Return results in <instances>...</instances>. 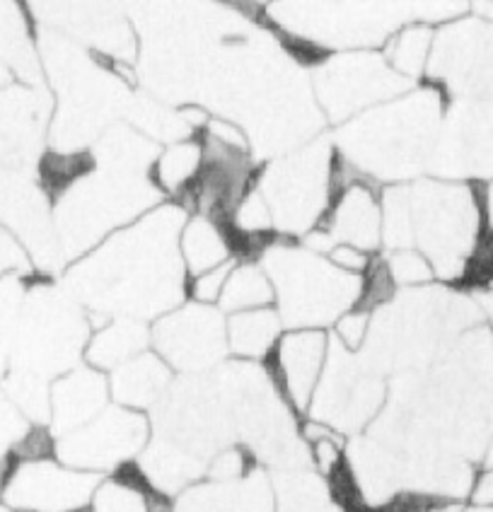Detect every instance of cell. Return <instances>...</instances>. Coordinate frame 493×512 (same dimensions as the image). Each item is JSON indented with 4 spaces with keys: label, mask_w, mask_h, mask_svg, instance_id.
I'll return each mask as SVG.
<instances>
[{
    "label": "cell",
    "mask_w": 493,
    "mask_h": 512,
    "mask_svg": "<svg viewBox=\"0 0 493 512\" xmlns=\"http://www.w3.org/2000/svg\"><path fill=\"white\" fill-rule=\"evenodd\" d=\"M332 165L334 150L310 143L276 157L257 174V191L269 206L278 240L298 242L322 223L332 203Z\"/></svg>",
    "instance_id": "cell-8"
},
{
    "label": "cell",
    "mask_w": 493,
    "mask_h": 512,
    "mask_svg": "<svg viewBox=\"0 0 493 512\" xmlns=\"http://www.w3.org/2000/svg\"><path fill=\"white\" fill-rule=\"evenodd\" d=\"M460 512H493V505H469Z\"/></svg>",
    "instance_id": "cell-39"
},
{
    "label": "cell",
    "mask_w": 493,
    "mask_h": 512,
    "mask_svg": "<svg viewBox=\"0 0 493 512\" xmlns=\"http://www.w3.org/2000/svg\"><path fill=\"white\" fill-rule=\"evenodd\" d=\"M329 343H332L329 331L293 329L281 336L276 351L266 360L278 392L298 416H307L310 411L312 397L327 365Z\"/></svg>",
    "instance_id": "cell-17"
},
{
    "label": "cell",
    "mask_w": 493,
    "mask_h": 512,
    "mask_svg": "<svg viewBox=\"0 0 493 512\" xmlns=\"http://www.w3.org/2000/svg\"><path fill=\"white\" fill-rule=\"evenodd\" d=\"M150 348L172 372L201 377L230 356L225 314L218 307L184 302L150 324Z\"/></svg>",
    "instance_id": "cell-13"
},
{
    "label": "cell",
    "mask_w": 493,
    "mask_h": 512,
    "mask_svg": "<svg viewBox=\"0 0 493 512\" xmlns=\"http://www.w3.org/2000/svg\"><path fill=\"white\" fill-rule=\"evenodd\" d=\"M155 493L143 484V479H124V476H114V479L104 481L95 491V498L90 503V512H150Z\"/></svg>",
    "instance_id": "cell-28"
},
{
    "label": "cell",
    "mask_w": 493,
    "mask_h": 512,
    "mask_svg": "<svg viewBox=\"0 0 493 512\" xmlns=\"http://www.w3.org/2000/svg\"><path fill=\"white\" fill-rule=\"evenodd\" d=\"M443 116V92L433 85L414 87L341 124L336 155L382 189L416 182L428 170Z\"/></svg>",
    "instance_id": "cell-2"
},
{
    "label": "cell",
    "mask_w": 493,
    "mask_h": 512,
    "mask_svg": "<svg viewBox=\"0 0 493 512\" xmlns=\"http://www.w3.org/2000/svg\"><path fill=\"white\" fill-rule=\"evenodd\" d=\"M385 269L394 288L411 290V288H426L435 281V271L431 261L426 256L416 252V249H399V252H387L382 256Z\"/></svg>",
    "instance_id": "cell-30"
},
{
    "label": "cell",
    "mask_w": 493,
    "mask_h": 512,
    "mask_svg": "<svg viewBox=\"0 0 493 512\" xmlns=\"http://www.w3.org/2000/svg\"><path fill=\"white\" fill-rule=\"evenodd\" d=\"M179 254L187 276H199L237 259L228 228L199 213H191L179 232Z\"/></svg>",
    "instance_id": "cell-23"
},
{
    "label": "cell",
    "mask_w": 493,
    "mask_h": 512,
    "mask_svg": "<svg viewBox=\"0 0 493 512\" xmlns=\"http://www.w3.org/2000/svg\"><path fill=\"white\" fill-rule=\"evenodd\" d=\"M25 298L27 288L22 285V276H0V336H10Z\"/></svg>",
    "instance_id": "cell-33"
},
{
    "label": "cell",
    "mask_w": 493,
    "mask_h": 512,
    "mask_svg": "<svg viewBox=\"0 0 493 512\" xmlns=\"http://www.w3.org/2000/svg\"><path fill=\"white\" fill-rule=\"evenodd\" d=\"M261 13L303 54L377 51L394 32L421 22V5L397 3H278Z\"/></svg>",
    "instance_id": "cell-6"
},
{
    "label": "cell",
    "mask_w": 493,
    "mask_h": 512,
    "mask_svg": "<svg viewBox=\"0 0 493 512\" xmlns=\"http://www.w3.org/2000/svg\"><path fill=\"white\" fill-rule=\"evenodd\" d=\"M428 172L462 184L493 177V97L452 104L435 138Z\"/></svg>",
    "instance_id": "cell-14"
},
{
    "label": "cell",
    "mask_w": 493,
    "mask_h": 512,
    "mask_svg": "<svg viewBox=\"0 0 493 512\" xmlns=\"http://www.w3.org/2000/svg\"><path fill=\"white\" fill-rule=\"evenodd\" d=\"M411 249L431 261L435 278L460 281L481 247V203L469 184L421 177L404 184Z\"/></svg>",
    "instance_id": "cell-5"
},
{
    "label": "cell",
    "mask_w": 493,
    "mask_h": 512,
    "mask_svg": "<svg viewBox=\"0 0 493 512\" xmlns=\"http://www.w3.org/2000/svg\"><path fill=\"white\" fill-rule=\"evenodd\" d=\"M469 496H472L474 505H493V471L484 469V474L474 479Z\"/></svg>",
    "instance_id": "cell-35"
},
{
    "label": "cell",
    "mask_w": 493,
    "mask_h": 512,
    "mask_svg": "<svg viewBox=\"0 0 493 512\" xmlns=\"http://www.w3.org/2000/svg\"><path fill=\"white\" fill-rule=\"evenodd\" d=\"M433 34L435 29L423 22H411L394 32L387 44L382 46V56L390 63V68L397 75H402L409 83L426 78L428 58L433 49Z\"/></svg>",
    "instance_id": "cell-27"
},
{
    "label": "cell",
    "mask_w": 493,
    "mask_h": 512,
    "mask_svg": "<svg viewBox=\"0 0 493 512\" xmlns=\"http://www.w3.org/2000/svg\"><path fill=\"white\" fill-rule=\"evenodd\" d=\"M112 404L109 377L104 372L78 365L51 384L49 433L56 438L83 428Z\"/></svg>",
    "instance_id": "cell-20"
},
{
    "label": "cell",
    "mask_w": 493,
    "mask_h": 512,
    "mask_svg": "<svg viewBox=\"0 0 493 512\" xmlns=\"http://www.w3.org/2000/svg\"><path fill=\"white\" fill-rule=\"evenodd\" d=\"M225 331H228L230 356L245 363H259V360L271 358L281 336L286 334V327L276 307H264V310L237 312L225 317Z\"/></svg>",
    "instance_id": "cell-25"
},
{
    "label": "cell",
    "mask_w": 493,
    "mask_h": 512,
    "mask_svg": "<svg viewBox=\"0 0 493 512\" xmlns=\"http://www.w3.org/2000/svg\"><path fill=\"white\" fill-rule=\"evenodd\" d=\"M10 85H13V71H10L3 61H0V90H5V87H10Z\"/></svg>",
    "instance_id": "cell-37"
},
{
    "label": "cell",
    "mask_w": 493,
    "mask_h": 512,
    "mask_svg": "<svg viewBox=\"0 0 493 512\" xmlns=\"http://www.w3.org/2000/svg\"><path fill=\"white\" fill-rule=\"evenodd\" d=\"M493 285V283H491ZM481 305H484V310L489 312V314H493V290L489 295H484V298H481Z\"/></svg>",
    "instance_id": "cell-40"
},
{
    "label": "cell",
    "mask_w": 493,
    "mask_h": 512,
    "mask_svg": "<svg viewBox=\"0 0 493 512\" xmlns=\"http://www.w3.org/2000/svg\"><path fill=\"white\" fill-rule=\"evenodd\" d=\"M312 87L327 121L341 126L406 95L414 90V83L394 73L382 51H346L319 61Z\"/></svg>",
    "instance_id": "cell-9"
},
{
    "label": "cell",
    "mask_w": 493,
    "mask_h": 512,
    "mask_svg": "<svg viewBox=\"0 0 493 512\" xmlns=\"http://www.w3.org/2000/svg\"><path fill=\"white\" fill-rule=\"evenodd\" d=\"M274 302V285H271L264 269L254 259H240L232 266L228 283H225L223 295L218 300V310L225 317H230L237 312L274 307Z\"/></svg>",
    "instance_id": "cell-26"
},
{
    "label": "cell",
    "mask_w": 493,
    "mask_h": 512,
    "mask_svg": "<svg viewBox=\"0 0 493 512\" xmlns=\"http://www.w3.org/2000/svg\"><path fill=\"white\" fill-rule=\"evenodd\" d=\"M29 433H32L29 421L15 409L13 401L5 397V392L0 389V491H3L5 476L13 467L17 450H20V445Z\"/></svg>",
    "instance_id": "cell-29"
},
{
    "label": "cell",
    "mask_w": 493,
    "mask_h": 512,
    "mask_svg": "<svg viewBox=\"0 0 493 512\" xmlns=\"http://www.w3.org/2000/svg\"><path fill=\"white\" fill-rule=\"evenodd\" d=\"M32 271V259L20 242L0 225V276H25Z\"/></svg>",
    "instance_id": "cell-34"
},
{
    "label": "cell",
    "mask_w": 493,
    "mask_h": 512,
    "mask_svg": "<svg viewBox=\"0 0 493 512\" xmlns=\"http://www.w3.org/2000/svg\"><path fill=\"white\" fill-rule=\"evenodd\" d=\"M0 512H13V510H10L8 505H0Z\"/></svg>",
    "instance_id": "cell-41"
},
{
    "label": "cell",
    "mask_w": 493,
    "mask_h": 512,
    "mask_svg": "<svg viewBox=\"0 0 493 512\" xmlns=\"http://www.w3.org/2000/svg\"><path fill=\"white\" fill-rule=\"evenodd\" d=\"M380 194L382 186L368 179H358L334 191L332 203L315 230H322L334 242V247L344 244L365 254H377L382 249Z\"/></svg>",
    "instance_id": "cell-18"
},
{
    "label": "cell",
    "mask_w": 493,
    "mask_h": 512,
    "mask_svg": "<svg viewBox=\"0 0 493 512\" xmlns=\"http://www.w3.org/2000/svg\"><path fill=\"white\" fill-rule=\"evenodd\" d=\"M203 143L201 136L182 138L167 145L155 157L150 167V179L158 186L162 199H170V203H182L194 189L203 172Z\"/></svg>",
    "instance_id": "cell-24"
},
{
    "label": "cell",
    "mask_w": 493,
    "mask_h": 512,
    "mask_svg": "<svg viewBox=\"0 0 493 512\" xmlns=\"http://www.w3.org/2000/svg\"><path fill=\"white\" fill-rule=\"evenodd\" d=\"M51 199L58 252L66 261L83 259L114 232L165 203L150 172L114 170L95 162Z\"/></svg>",
    "instance_id": "cell-3"
},
{
    "label": "cell",
    "mask_w": 493,
    "mask_h": 512,
    "mask_svg": "<svg viewBox=\"0 0 493 512\" xmlns=\"http://www.w3.org/2000/svg\"><path fill=\"white\" fill-rule=\"evenodd\" d=\"M172 512H276L274 481L261 467L235 481L203 479L179 493Z\"/></svg>",
    "instance_id": "cell-19"
},
{
    "label": "cell",
    "mask_w": 493,
    "mask_h": 512,
    "mask_svg": "<svg viewBox=\"0 0 493 512\" xmlns=\"http://www.w3.org/2000/svg\"><path fill=\"white\" fill-rule=\"evenodd\" d=\"M187 218L177 203H160L73 261L66 293L92 317L158 322L187 300L189 276L179 254V232Z\"/></svg>",
    "instance_id": "cell-1"
},
{
    "label": "cell",
    "mask_w": 493,
    "mask_h": 512,
    "mask_svg": "<svg viewBox=\"0 0 493 512\" xmlns=\"http://www.w3.org/2000/svg\"><path fill=\"white\" fill-rule=\"evenodd\" d=\"M100 484L102 476L66 467L54 455L15 459L0 498L13 512H85Z\"/></svg>",
    "instance_id": "cell-15"
},
{
    "label": "cell",
    "mask_w": 493,
    "mask_h": 512,
    "mask_svg": "<svg viewBox=\"0 0 493 512\" xmlns=\"http://www.w3.org/2000/svg\"><path fill=\"white\" fill-rule=\"evenodd\" d=\"M387 387L382 372L361 353H348L332 339L322 380L312 397L310 421L334 433H358L385 409Z\"/></svg>",
    "instance_id": "cell-10"
},
{
    "label": "cell",
    "mask_w": 493,
    "mask_h": 512,
    "mask_svg": "<svg viewBox=\"0 0 493 512\" xmlns=\"http://www.w3.org/2000/svg\"><path fill=\"white\" fill-rule=\"evenodd\" d=\"M0 225L25 247L32 264L51 269L61 261L51 203L22 167L0 165Z\"/></svg>",
    "instance_id": "cell-16"
},
{
    "label": "cell",
    "mask_w": 493,
    "mask_h": 512,
    "mask_svg": "<svg viewBox=\"0 0 493 512\" xmlns=\"http://www.w3.org/2000/svg\"><path fill=\"white\" fill-rule=\"evenodd\" d=\"M90 334V314H85L66 290H27L10 329L8 375L54 384L58 377L78 368Z\"/></svg>",
    "instance_id": "cell-7"
},
{
    "label": "cell",
    "mask_w": 493,
    "mask_h": 512,
    "mask_svg": "<svg viewBox=\"0 0 493 512\" xmlns=\"http://www.w3.org/2000/svg\"><path fill=\"white\" fill-rule=\"evenodd\" d=\"M426 83L448 87L457 100L493 97V25L481 17L452 20L435 29Z\"/></svg>",
    "instance_id": "cell-12"
},
{
    "label": "cell",
    "mask_w": 493,
    "mask_h": 512,
    "mask_svg": "<svg viewBox=\"0 0 493 512\" xmlns=\"http://www.w3.org/2000/svg\"><path fill=\"white\" fill-rule=\"evenodd\" d=\"M370 324H373V312L363 310V307H353L344 317L336 319V324L332 327L334 331L329 336L341 348H346L348 353H361L370 336Z\"/></svg>",
    "instance_id": "cell-31"
},
{
    "label": "cell",
    "mask_w": 493,
    "mask_h": 512,
    "mask_svg": "<svg viewBox=\"0 0 493 512\" xmlns=\"http://www.w3.org/2000/svg\"><path fill=\"white\" fill-rule=\"evenodd\" d=\"M109 394L114 404L131 411H153L170 392L174 375L158 353L150 351L131 358L121 368L109 372Z\"/></svg>",
    "instance_id": "cell-21"
},
{
    "label": "cell",
    "mask_w": 493,
    "mask_h": 512,
    "mask_svg": "<svg viewBox=\"0 0 493 512\" xmlns=\"http://www.w3.org/2000/svg\"><path fill=\"white\" fill-rule=\"evenodd\" d=\"M481 462H484L486 471H493V438H489L484 447V455H481Z\"/></svg>",
    "instance_id": "cell-36"
},
{
    "label": "cell",
    "mask_w": 493,
    "mask_h": 512,
    "mask_svg": "<svg viewBox=\"0 0 493 512\" xmlns=\"http://www.w3.org/2000/svg\"><path fill=\"white\" fill-rule=\"evenodd\" d=\"M145 351H150L148 324L138 322V319L112 317L102 319L92 327L85 346V363L109 375Z\"/></svg>",
    "instance_id": "cell-22"
},
{
    "label": "cell",
    "mask_w": 493,
    "mask_h": 512,
    "mask_svg": "<svg viewBox=\"0 0 493 512\" xmlns=\"http://www.w3.org/2000/svg\"><path fill=\"white\" fill-rule=\"evenodd\" d=\"M254 261L274 285V307L286 331H327L363 300V278L336 269L300 242L274 240Z\"/></svg>",
    "instance_id": "cell-4"
},
{
    "label": "cell",
    "mask_w": 493,
    "mask_h": 512,
    "mask_svg": "<svg viewBox=\"0 0 493 512\" xmlns=\"http://www.w3.org/2000/svg\"><path fill=\"white\" fill-rule=\"evenodd\" d=\"M237 261H240V259L228 261V264L218 266V269L199 273V276H189V281H187V298L191 302H199V305L218 307L220 295H223L225 283H228V276H230L232 266H235Z\"/></svg>",
    "instance_id": "cell-32"
},
{
    "label": "cell",
    "mask_w": 493,
    "mask_h": 512,
    "mask_svg": "<svg viewBox=\"0 0 493 512\" xmlns=\"http://www.w3.org/2000/svg\"><path fill=\"white\" fill-rule=\"evenodd\" d=\"M486 211H489V220H491V228H493V184H491L489 194H486Z\"/></svg>",
    "instance_id": "cell-38"
},
{
    "label": "cell",
    "mask_w": 493,
    "mask_h": 512,
    "mask_svg": "<svg viewBox=\"0 0 493 512\" xmlns=\"http://www.w3.org/2000/svg\"><path fill=\"white\" fill-rule=\"evenodd\" d=\"M150 440V418L141 411L109 404L83 428L54 440V457L66 467L104 476L121 471L143 455Z\"/></svg>",
    "instance_id": "cell-11"
}]
</instances>
